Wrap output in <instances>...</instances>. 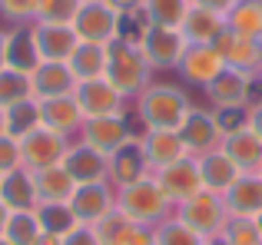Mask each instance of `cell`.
<instances>
[{
  "mask_svg": "<svg viewBox=\"0 0 262 245\" xmlns=\"http://www.w3.org/2000/svg\"><path fill=\"white\" fill-rule=\"evenodd\" d=\"M146 57L136 43H126V40H110L106 43V73L103 80L116 86L120 93H133L146 83Z\"/></svg>",
  "mask_w": 262,
  "mask_h": 245,
  "instance_id": "6da1fadb",
  "label": "cell"
},
{
  "mask_svg": "<svg viewBox=\"0 0 262 245\" xmlns=\"http://www.w3.org/2000/svg\"><path fill=\"white\" fill-rule=\"evenodd\" d=\"M186 96L179 86L156 83L143 93L140 100V116L146 122V129H179L186 119Z\"/></svg>",
  "mask_w": 262,
  "mask_h": 245,
  "instance_id": "7a4b0ae2",
  "label": "cell"
},
{
  "mask_svg": "<svg viewBox=\"0 0 262 245\" xmlns=\"http://www.w3.org/2000/svg\"><path fill=\"white\" fill-rule=\"evenodd\" d=\"M70 27L83 43H110V40H116L120 13L110 10L103 0H86V4H80Z\"/></svg>",
  "mask_w": 262,
  "mask_h": 245,
  "instance_id": "3957f363",
  "label": "cell"
},
{
  "mask_svg": "<svg viewBox=\"0 0 262 245\" xmlns=\"http://www.w3.org/2000/svg\"><path fill=\"white\" fill-rule=\"evenodd\" d=\"M63 156H67V142H63V136L53 133V129L37 126L33 133H27L24 139H20V159H24V169H30V173L60 166Z\"/></svg>",
  "mask_w": 262,
  "mask_h": 245,
  "instance_id": "277c9868",
  "label": "cell"
},
{
  "mask_svg": "<svg viewBox=\"0 0 262 245\" xmlns=\"http://www.w3.org/2000/svg\"><path fill=\"white\" fill-rule=\"evenodd\" d=\"M73 100H77L83 119H96V116H120L123 106V93L116 90L110 80H83L73 90Z\"/></svg>",
  "mask_w": 262,
  "mask_h": 245,
  "instance_id": "5b68a950",
  "label": "cell"
},
{
  "mask_svg": "<svg viewBox=\"0 0 262 245\" xmlns=\"http://www.w3.org/2000/svg\"><path fill=\"white\" fill-rule=\"evenodd\" d=\"M166 202L169 199L160 189V182L140 179V182H133V186H123V195H120V206L116 209H123L133 222H149V219L166 212Z\"/></svg>",
  "mask_w": 262,
  "mask_h": 245,
  "instance_id": "8992f818",
  "label": "cell"
},
{
  "mask_svg": "<svg viewBox=\"0 0 262 245\" xmlns=\"http://www.w3.org/2000/svg\"><path fill=\"white\" fill-rule=\"evenodd\" d=\"M30 33H33L40 60H53V63H67L80 43V37L73 33L70 23H37L30 27Z\"/></svg>",
  "mask_w": 262,
  "mask_h": 245,
  "instance_id": "52a82bcc",
  "label": "cell"
},
{
  "mask_svg": "<svg viewBox=\"0 0 262 245\" xmlns=\"http://www.w3.org/2000/svg\"><path fill=\"white\" fill-rule=\"evenodd\" d=\"M140 50L146 63L153 66H176L186 53V40L179 30H166V27H149L140 40Z\"/></svg>",
  "mask_w": 262,
  "mask_h": 245,
  "instance_id": "ba28073f",
  "label": "cell"
},
{
  "mask_svg": "<svg viewBox=\"0 0 262 245\" xmlns=\"http://www.w3.org/2000/svg\"><path fill=\"white\" fill-rule=\"evenodd\" d=\"M83 142L100 156H113L123 142H129V126L123 116H96L83 122Z\"/></svg>",
  "mask_w": 262,
  "mask_h": 245,
  "instance_id": "9c48e42d",
  "label": "cell"
},
{
  "mask_svg": "<svg viewBox=\"0 0 262 245\" xmlns=\"http://www.w3.org/2000/svg\"><path fill=\"white\" fill-rule=\"evenodd\" d=\"M33 100H53V96H70L77 90V77L70 73L67 63H53V60H40L37 70L30 73Z\"/></svg>",
  "mask_w": 262,
  "mask_h": 245,
  "instance_id": "30bf717a",
  "label": "cell"
},
{
  "mask_svg": "<svg viewBox=\"0 0 262 245\" xmlns=\"http://www.w3.org/2000/svg\"><path fill=\"white\" fill-rule=\"evenodd\" d=\"M0 202H4L10 212H33L40 206L37 199V182H33L30 169H13V173L0 176Z\"/></svg>",
  "mask_w": 262,
  "mask_h": 245,
  "instance_id": "8fae6325",
  "label": "cell"
},
{
  "mask_svg": "<svg viewBox=\"0 0 262 245\" xmlns=\"http://www.w3.org/2000/svg\"><path fill=\"white\" fill-rule=\"evenodd\" d=\"M179 222L189 226L196 235H209V232H216V229L223 226V206H219V199H212V195L196 192V195H189V199L183 202Z\"/></svg>",
  "mask_w": 262,
  "mask_h": 245,
  "instance_id": "7c38bea8",
  "label": "cell"
},
{
  "mask_svg": "<svg viewBox=\"0 0 262 245\" xmlns=\"http://www.w3.org/2000/svg\"><path fill=\"white\" fill-rule=\"evenodd\" d=\"M70 209L77 215V222L83 226H93L103 215L113 209V199H110V189L103 182H86V186H77L70 195Z\"/></svg>",
  "mask_w": 262,
  "mask_h": 245,
  "instance_id": "4fadbf2b",
  "label": "cell"
},
{
  "mask_svg": "<svg viewBox=\"0 0 262 245\" xmlns=\"http://www.w3.org/2000/svg\"><path fill=\"white\" fill-rule=\"evenodd\" d=\"M212 46L219 50V57H223L226 66L243 70V73H249L252 66H259V60H262L256 40H252V37H243V33H232V30H223Z\"/></svg>",
  "mask_w": 262,
  "mask_h": 245,
  "instance_id": "5bb4252c",
  "label": "cell"
},
{
  "mask_svg": "<svg viewBox=\"0 0 262 245\" xmlns=\"http://www.w3.org/2000/svg\"><path fill=\"white\" fill-rule=\"evenodd\" d=\"M199 186H203V179H199V166H196V162H189L186 156H183V159H176V162H169V166H163L160 189L166 192V199L186 202L189 195L199 192Z\"/></svg>",
  "mask_w": 262,
  "mask_h": 245,
  "instance_id": "9a60e30c",
  "label": "cell"
},
{
  "mask_svg": "<svg viewBox=\"0 0 262 245\" xmlns=\"http://www.w3.org/2000/svg\"><path fill=\"white\" fill-rule=\"evenodd\" d=\"M60 166L70 173V179L77 182V186H86V182H103V176H106V156H100L96 149H90L86 142H80V146L67 149L63 162Z\"/></svg>",
  "mask_w": 262,
  "mask_h": 245,
  "instance_id": "2e32d148",
  "label": "cell"
},
{
  "mask_svg": "<svg viewBox=\"0 0 262 245\" xmlns=\"http://www.w3.org/2000/svg\"><path fill=\"white\" fill-rule=\"evenodd\" d=\"M40 103V126L43 129H53V133L67 136L83 122V113H80L77 100L70 96H53V100H37Z\"/></svg>",
  "mask_w": 262,
  "mask_h": 245,
  "instance_id": "e0dca14e",
  "label": "cell"
},
{
  "mask_svg": "<svg viewBox=\"0 0 262 245\" xmlns=\"http://www.w3.org/2000/svg\"><path fill=\"white\" fill-rule=\"evenodd\" d=\"M179 66H183V77L192 80V83H209V80H216L219 73L226 70L223 57H219L216 46H186L183 60H179Z\"/></svg>",
  "mask_w": 262,
  "mask_h": 245,
  "instance_id": "ac0fdd59",
  "label": "cell"
},
{
  "mask_svg": "<svg viewBox=\"0 0 262 245\" xmlns=\"http://www.w3.org/2000/svg\"><path fill=\"white\" fill-rule=\"evenodd\" d=\"M179 33L189 46H212L223 33V20H219V13L206 10V7H192V10H186Z\"/></svg>",
  "mask_w": 262,
  "mask_h": 245,
  "instance_id": "d6986e66",
  "label": "cell"
},
{
  "mask_svg": "<svg viewBox=\"0 0 262 245\" xmlns=\"http://www.w3.org/2000/svg\"><path fill=\"white\" fill-rule=\"evenodd\" d=\"M140 149L146 156V162H153V166H169V162L186 156V146L176 129H146Z\"/></svg>",
  "mask_w": 262,
  "mask_h": 245,
  "instance_id": "ffe728a7",
  "label": "cell"
},
{
  "mask_svg": "<svg viewBox=\"0 0 262 245\" xmlns=\"http://www.w3.org/2000/svg\"><path fill=\"white\" fill-rule=\"evenodd\" d=\"M206 90H209L212 103H216L219 110H226V106H243L246 96H249V73L226 66L216 80L206 83Z\"/></svg>",
  "mask_w": 262,
  "mask_h": 245,
  "instance_id": "44dd1931",
  "label": "cell"
},
{
  "mask_svg": "<svg viewBox=\"0 0 262 245\" xmlns=\"http://www.w3.org/2000/svg\"><path fill=\"white\" fill-rule=\"evenodd\" d=\"M226 206H229L239 219H256L262 212V179L259 176H239V179L226 189Z\"/></svg>",
  "mask_w": 262,
  "mask_h": 245,
  "instance_id": "7402d4cb",
  "label": "cell"
},
{
  "mask_svg": "<svg viewBox=\"0 0 262 245\" xmlns=\"http://www.w3.org/2000/svg\"><path fill=\"white\" fill-rule=\"evenodd\" d=\"M106 166H110V176H113L120 186H133V182H140L143 173H146V156H143L140 142H123L106 159Z\"/></svg>",
  "mask_w": 262,
  "mask_h": 245,
  "instance_id": "603a6c76",
  "label": "cell"
},
{
  "mask_svg": "<svg viewBox=\"0 0 262 245\" xmlns=\"http://www.w3.org/2000/svg\"><path fill=\"white\" fill-rule=\"evenodd\" d=\"M67 66H70V73L77 77V83H83V80H100L103 73H106V43H83V40H80L73 57L67 60Z\"/></svg>",
  "mask_w": 262,
  "mask_h": 245,
  "instance_id": "cb8c5ba5",
  "label": "cell"
},
{
  "mask_svg": "<svg viewBox=\"0 0 262 245\" xmlns=\"http://www.w3.org/2000/svg\"><path fill=\"white\" fill-rule=\"evenodd\" d=\"M37 63H40V53H37V43H33V33L27 27H17V30L7 33V66L30 77L37 70Z\"/></svg>",
  "mask_w": 262,
  "mask_h": 245,
  "instance_id": "d4e9b609",
  "label": "cell"
},
{
  "mask_svg": "<svg viewBox=\"0 0 262 245\" xmlns=\"http://www.w3.org/2000/svg\"><path fill=\"white\" fill-rule=\"evenodd\" d=\"M199 179H203V186L216 189V192H226L239 179V166L226 153H206L199 159Z\"/></svg>",
  "mask_w": 262,
  "mask_h": 245,
  "instance_id": "484cf974",
  "label": "cell"
},
{
  "mask_svg": "<svg viewBox=\"0 0 262 245\" xmlns=\"http://www.w3.org/2000/svg\"><path fill=\"white\" fill-rule=\"evenodd\" d=\"M33 182H37V199L40 202H70L77 182L70 179L63 166H50V169H40L33 173Z\"/></svg>",
  "mask_w": 262,
  "mask_h": 245,
  "instance_id": "4316f807",
  "label": "cell"
},
{
  "mask_svg": "<svg viewBox=\"0 0 262 245\" xmlns=\"http://www.w3.org/2000/svg\"><path fill=\"white\" fill-rule=\"evenodd\" d=\"M179 139H183L186 149H206L212 139L219 136V126H216V116H206L199 110H189L183 119V126L176 129Z\"/></svg>",
  "mask_w": 262,
  "mask_h": 245,
  "instance_id": "83f0119b",
  "label": "cell"
},
{
  "mask_svg": "<svg viewBox=\"0 0 262 245\" xmlns=\"http://www.w3.org/2000/svg\"><path fill=\"white\" fill-rule=\"evenodd\" d=\"M226 156L236 162L239 169H256L262 166V139L252 129H243V133H232L226 136Z\"/></svg>",
  "mask_w": 262,
  "mask_h": 245,
  "instance_id": "f1b7e54d",
  "label": "cell"
},
{
  "mask_svg": "<svg viewBox=\"0 0 262 245\" xmlns=\"http://www.w3.org/2000/svg\"><path fill=\"white\" fill-rule=\"evenodd\" d=\"M33 212H37L40 229H43L47 235H60V239H63L70 229L80 226L77 215H73V209H70V202H40Z\"/></svg>",
  "mask_w": 262,
  "mask_h": 245,
  "instance_id": "f546056e",
  "label": "cell"
},
{
  "mask_svg": "<svg viewBox=\"0 0 262 245\" xmlns=\"http://www.w3.org/2000/svg\"><path fill=\"white\" fill-rule=\"evenodd\" d=\"M133 229H136V222L116 206L110 209L100 222H93V232H96V239H100V245H126V239L133 235Z\"/></svg>",
  "mask_w": 262,
  "mask_h": 245,
  "instance_id": "4dcf8cb0",
  "label": "cell"
},
{
  "mask_svg": "<svg viewBox=\"0 0 262 245\" xmlns=\"http://www.w3.org/2000/svg\"><path fill=\"white\" fill-rule=\"evenodd\" d=\"M24 100H33L30 77L20 73V70L4 66V70H0V110H10V106L24 103Z\"/></svg>",
  "mask_w": 262,
  "mask_h": 245,
  "instance_id": "1f68e13d",
  "label": "cell"
},
{
  "mask_svg": "<svg viewBox=\"0 0 262 245\" xmlns=\"http://www.w3.org/2000/svg\"><path fill=\"white\" fill-rule=\"evenodd\" d=\"M229 30L243 37L259 40L262 37V4L259 0H239L229 13Z\"/></svg>",
  "mask_w": 262,
  "mask_h": 245,
  "instance_id": "d6a6232c",
  "label": "cell"
},
{
  "mask_svg": "<svg viewBox=\"0 0 262 245\" xmlns=\"http://www.w3.org/2000/svg\"><path fill=\"white\" fill-rule=\"evenodd\" d=\"M146 7L149 27H166V30H179L186 20V0H143Z\"/></svg>",
  "mask_w": 262,
  "mask_h": 245,
  "instance_id": "836d02e7",
  "label": "cell"
},
{
  "mask_svg": "<svg viewBox=\"0 0 262 245\" xmlns=\"http://www.w3.org/2000/svg\"><path fill=\"white\" fill-rule=\"evenodd\" d=\"M40 235H43V229H40L37 212H10L4 229V239L10 245H33Z\"/></svg>",
  "mask_w": 262,
  "mask_h": 245,
  "instance_id": "e575fe53",
  "label": "cell"
},
{
  "mask_svg": "<svg viewBox=\"0 0 262 245\" xmlns=\"http://www.w3.org/2000/svg\"><path fill=\"white\" fill-rule=\"evenodd\" d=\"M4 113H7V133L17 136V139H24L27 133H33L40 126V103L37 100H24V103L10 106Z\"/></svg>",
  "mask_w": 262,
  "mask_h": 245,
  "instance_id": "d590c367",
  "label": "cell"
},
{
  "mask_svg": "<svg viewBox=\"0 0 262 245\" xmlns=\"http://www.w3.org/2000/svg\"><path fill=\"white\" fill-rule=\"evenodd\" d=\"M80 0H33V20L37 23H73Z\"/></svg>",
  "mask_w": 262,
  "mask_h": 245,
  "instance_id": "8d00e7d4",
  "label": "cell"
},
{
  "mask_svg": "<svg viewBox=\"0 0 262 245\" xmlns=\"http://www.w3.org/2000/svg\"><path fill=\"white\" fill-rule=\"evenodd\" d=\"M226 242L229 245H259L262 242V232L256 226V219H239L226 229Z\"/></svg>",
  "mask_w": 262,
  "mask_h": 245,
  "instance_id": "74e56055",
  "label": "cell"
},
{
  "mask_svg": "<svg viewBox=\"0 0 262 245\" xmlns=\"http://www.w3.org/2000/svg\"><path fill=\"white\" fill-rule=\"evenodd\" d=\"M156 242L160 245H203V235H196L189 226H183V222H173V226L156 232Z\"/></svg>",
  "mask_w": 262,
  "mask_h": 245,
  "instance_id": "f35d334b",
  "label": "cell"
},
{
  "mask_svg": "<svg viewBox=\"0 0 262 245\" xmlns=\"http://www.w3.org/2000/svg\"><path fill=\"white\" fill-rule=\"evenodd\" d=\"M20 166H24V159H20V139L10 133H0V176L13 173Z\"/></svg>",
  "mask_w": 262,
  "mask_h": 245,
  "instance_id": "ab89813d",
  "label": "cell"
},
{
  "mask_svg": "<svg viewBox=\"0 0 262 245\" xmlns=\"http://www.w3.org/2000/svg\"><path fill=\"white\" fill-rule=\"evenodd\" d=\"M246 113H243V106H226V110H219V116H216V126H219V133H226V136H232V133H243L246 129Z\"/></svg>",
  "mask_w": 262,
  "mask_h": 245,
  "instance_id": "60d3db41",
  "label": "cell"
},
{
  "mask_svg": "<svg viewBox=\"0 0 262 245\" xmlns=\"http://www.w3.org/2000/svg\"><path fill=\"white\" fill-rule=\"evenodd\" d=\"M0 13L10 20H30L33 17V0H0Z\"/></svg>",
  "mask_w": 262,
  "mask_h": 245,
  "instance_id": "b9f144b4",
  "label": "cell"
},
{
  "mask_svg": "<svg viewBox=\"0 0 262 245\" xmlns=\"http://www.w3.org/2000/svg\"><path fill=\"white\" fill-rule=\"evenodd\" d=\"M60 245H100V239H96L93 226H83V222H80L77 229H70V232L60 239Z\"/></svg>",
  "mask_w": 262,
  "mask_h": 245,
  "instance_id": "7bdbcfd3",
  "label": "cell"
},
{
  "mask_svg": "<svg viewBox=\"0 0 262 245\" xmlns=\"http://www.w3.org/2000/svg\"><path fill=\"white\" fill-rule=\"evenodd\" d=\"M126 245H160V242H156V235L149 232V229H133V235L126 239Z\"/></svg>",
  "mask_w": 262,
  "mask_h": 245,
  "instance_id": "ee69618b",
  "label": "cell"
},
{
  "mask_svg": "<svg viewBox=\"0 0 262 245\" xmlns=\"http://www.w3.org/2000/svg\"><path fill=\"white\" fill-rule=\"evenodd\" d=\"M103 4H106L110 10H116V13H133L143 0H103Z\"/></svg>",
  "mask_w": 262,
  "mask_h": 245,
  "instance_id": "f6af8a7d",
  "label": "cell"
},
{
  "mask_svg": "<svg viewBox=\"0 0 262 245\" xmlns=\"http://www.w3.org/2000/svg\"><path fill=\"white\" fill-rule=\"evenodd\" d=\"M196 7H206V10H212V13H223V10L232 7V0H196Z\"/></svg>",
  "mask_w": 262,
  "mask_h": 245,
  "instance_id": "bcb514c9",
  "label": "cell"
},
{
  "mask_svg": "<svg viewBox=\"0 0 262 245\" xmlns=\"http://www.w3.org/2000/svg\"><path fill=\"white\" fill-rule=\"evenodd\" d=\"M249 122H252V133H256L259 139H262V106H256V113L249 116Z\"/></svg>",
  "mask_w": 262,
  "mask_h": 245,
  "instance_id": "7dc6e473",
  "label": "cell"
},
{
  "mask_svg": "<svg viewBox=\"0 0 262 245\" xmlns=\"http://www.w3.org/2000/svg\"><path fill=\"white\" fill-rule=\"evenodd\" d=\"M7 219H10V209L0 202V239H4V229H7Z\"/></svg>",
  "mask_w": 262,
  "mask_h": 245,
  "instance_id": "c3c4849f",
  "label": "cell"
},
{
  "mask_svg": "<svg viewBox=\"0 0 262 245\" xmlns=\"http://www.w3.org/2000/svg\"><path fill=\"white\" fill-rule=\"evenodd\" d=\"M7 66V33H0V70Z\"/></svg>",
  "mask_w": 262,
  "mask_h": 245,
  "instance_id": "681fc988",
  "label": "cell"
},
{
  "mask_svg": "<svg viewBox=\"0 0 262 245\" xmlns=\"http://www.w3.org/2000/svg\"><path fill=\"white\" fill-rule=\"evenodd\" d=\"M33 245H60V235H47V232H43Z\"/></svg>",
  "mask_w": 262,
  "mask_h": 245,
  "instance_id": "f907efd6",
  "label": "cell"
},
{
  "mask_svg": "<svg viewBox=\"0 0 262 245\" xmlns=\"http://www.w3.org/2000/svg\"><path fill=\"white\" fill-rule=\"evenodd\" d=\"M0 133H7V113L0 110Z\"/></svg>",
  "mask_w": 262,
  "mask_h": 245,
  "instance_id": "816d5d0a",
  "label": "cell"
},
{
  "mask_svg": "<svg viewBox=\"0 0 262 245\" xmlns=\"http://www.w3.org/2000/svg\"><path fill=\"white\" fill-rule=\"evenodd\" d=\"M206 245H229L226 239H212V242H206Z\"/></svg>",
  "mask_w": 262,
  "mask_h": 245,
  "instance_id": "f5cc1de1",
  "label": "cell"
},
{
  "mask_svg": "<svg viewBox=\"0 0 262 245\" xmlns=\"http://www.w3.org/2000/svg\"><path fill=\"white\" fill-rule=\"evenodd\" d=\"M256 226H259V232H262V212L256 215Z\"/></svg>",
  "mask_w": 262,
  "mask_h": 245,
  "instance_id": "db71d44e",
  "label": "cell"
},
{
  "mask_svg": "<svg viewBox=\"0 0 262 245\" xmlns=\"http://www.w3.org/2000/svg\"><path fill=\"white\" fill-rule=\"evenodd\" d=\"M0 245H10V242H7V239H0Z\"/></svg>",
  "mask_w": 262,
  "mask_h": 245,
  "instance_id": "11a10c76",
  "label": "cell"
},
{
  "mask_svg": "<svg viewBox=\"0 0 262 245\" xmlns=\"http://www.w3.org/2000/svg\"><path fill=\"white\" fill-rule=\"evenodd\" d=\"M80 4H86V0H80Z\"/></svg>",
  "mask_w": 262,
  "mask_h": 245,
  "instance_id": "9f6ffc18",
  "label": "cell"
},
{
  "mask_svg": "<svg viewBox=\"0 0 262 245\" xmlns=\"http://www.w3.org/2000/svg\"><path fill=\"white\" fill-rule=\"evenodd\" d=\"M259 245H262V242H259Z\"/></svg>",
  "mask_w": 262,
  "mask_h": 245,
  "instance_id": "6f0895ef",
  "label": "cell"
}]
</instances>
